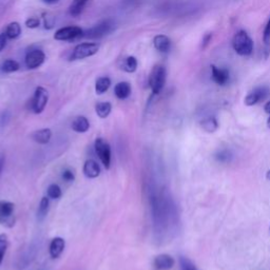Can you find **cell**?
Here are the masks:
<instances>
[{"mask_svg": "<svg viewBox=\"0 0 270 270\" xmlns=\"http://www.w3.org/2000/svg\"><path fill=\"white\" fill-rule=\"evenodd\" d=\"M234 51L241 56H249L253 51V42L245 31H238L232 39Z\"/></svg>", "mask_w": 270, "mask_h": 270, "instance_id": "obj_1", "label": "cell"}, {"mask_svg": "<svg viewBox=\"0 0 270 270\" xmlns=\"http://www.w3.org/2000/svg\"><path fill=\"white\" fill-rule=\"evenodd\" d=\"M166 69L162 65H156L152 68L149 75V86L153 94H159L166 84Z\"/></svg>", "mask_w": 270, "mask_h": 270, "instance_id": "obj_2", "label": "cell"}, {"mask_svg": "<svg viewBox=\"0 0 270 270\" xmlns=\"http://www.w3.org/2000/svg\"><path fill=\"white\" fill-rule=\"evenodd\" d=\"M99 50V45L95 43H84L77 45L70 56V61H81V59H85L88 57H91L95 55Z\"/></svg>", "mask_w": 270, "mask_h": 270, "instance_id": "obj_3", "label": "cell"}, {"mask_svg": "<svg viewBox=\"0 0 270 270\" xmlns=\"http://www.w3.org/2000/svg\"><path fill=\"white\" fill-rule=\"evenodd\" d=\"M49 102V92L44 87H37L34 95L30 101V108L35 114H41Z\"/></svg>", "mask_w": 270, "mask_h": 270, "instance_id": "obj_4", "label": "cell"}, {"mask_svg": "<svg viewBox=\"0 0 270 270\" xmlns=\"http://www.w3.org/2000/svg\"><path fill=\"white\" fill-rule=\"evenodd\" d=\"M113 28H114L113 22L110 21V19H107V21H104L103 23L98 24V25L94 26L93 28L87 30V31H84L83 37H86L89 39L102 38L105 35H108L109 33H111Z\"/></svg>", "mask_w": 270, "mask_h": 270, "instance_id": "obj_5", "label": "cell"}, {"mask_svg": "<svg viewBox=\"0 0 270 270\" xmlns=\"http://www.w3.org/2000/svg\"><path fill=\"white\" fill-rule=\"evenodd\" d=\"M94 148L97 156L102 161L105 168L109 169L110 165H111V147H110L109 143L106 139L98 137L94 143Z\"/></svg>", "mask_w": 270, "mask_h": 270, "instance_id": "obj_6", "label": "cell"}, {"mask_svg": "<svg viewBox=\"0 0 270 270\" xmlns=\"http://www.w3.org/2000/svg\"><path fill=\"white\" fill-rule=\"evenodd\" d=\"M84 30L77 26H69L65 28H61L55 32L54 38L56 41L61 42H69L74 41L79 37H83Z\"/></svg>", "mask_w": 270, "mask_h": 270, "instance_id": "obj_7", "label": "cell"}, {"mask_svg": "<svg viewBox=\"0 0 270 270\" xmlns=\"http://www.w3.org/2000/svg\"><path fill=\"white\" fill-rule=\"evenodd\" d=\"M45 61H46V54L44 51H42V50H39V49L30 50L25 58V63H26L27 68L31 70H35L39 68L45 63Z\"/></svg>", "mask_w": 270, "mask_h": 270, "instance_id": "obj_8", "label": "cell"}, {"mask_svg": "<svg viewBox=\"0 0 270 270\" xmlns=\"http://www.w3.org/2000/svg\"><path fill=\"white\" fill-rule=\"evenodd\" d=\"M269 93V90L265 87L256 88L253 90L252 92H250L246 97H245V105L246 106H253L256 105L258 102L263 101L266 98V96Z\"/></svg>", "mask_w": 270, "mask_h": 270, "instance_id": "obj_9", "label": "cell"}, {"mask_svg": "<svg viewBox=\"0 0 270 270\" xmlns=\"http://www.w3.org/2000/svg\"><path fill=\"white\" fill-rule=\"evenodd\" d=\"M174 266V259L171 255L163 253L157 255L153 261L154 270H169Z\"/></svg>", "mask_w": 270, "mask_h": 270, "instance_id": "obj_10", "label": "cell"}, {"mask_svg": "<svg viewBox=\"0 0 270 270\" xmlns=\"http://www.w3.org/2000/svg\"><path fill=\"white\" fill-rule=\"evenodd\" d=\"M211 75L213 82L216 85L224 86L229 81V71L227 69H219L216 66H211Z\"/></svg>", "mask_w": 270, "mask_h": 270, "instance_id": "obj_11", "label": "cell"}, {"mask_svg": "<svg viewBox=\"0 0 270 270\" xmlns=\"http://www.w3.org/2000/svg\"><path fill=\"white\" fill-rule=\"evenodd\" d=\"M65 247H66V242L63 237H59V236L54 237L49 247L50 255H51V257L53 258L59 257L64 252Z\"/></svg>", "mask_w": 270, "mask_h": 270, "instance_id": "obj_12", "label": "cell"}, {"mask_svg": "<svg viewBox=\"0 0 270 270\" xmlns=\"http://www.w3.org/2000/svg\"><path fill=\"white\" fill-rule=\"evenodd\" d=\"M153 45L158 52L167 53L170 50V47H171V42H170L168 36L159 34L153 38Z\"/></svg>", "mask_w": 270, "mask_h": 270, "instance_id": "obj_13", "label": "cell"}, {"mask_svg": "<svg viewBox=\"0 0 270 270\" xmlns=\"http://www.w3.org/2000/svg\"><path fill=\"white\" fill-rule=\"evenodd\" d=\"M84 174L89 178H96L101 174V168L94 159H88L84 165Z\"/></svg>", "mask_w": 270, "mask_h": 270, "instance_id": "obj_14", "label": "cell"}, {"mask_svg": "<svg viewBox=\"0 0 270 270\" xmlns=\"http://www.w3.org/2000/svg\"><path fill=\"white\" fill-rule=\"evenodd\" d=\"M51 137H52V131L48 128L37 130V131H35L32 134V138L34 139V142L42 144V145L49 144L50 141H51Z\"/></svg>", "mask_w": 270, "mask_h": 270, "instance_id": "obj_15", "label": "cell"}, {"mask_svg": "<svg viewBox=\"0 0 270 270\" xmlns=\"http://www.w3.org/2000/svg\"><path fill=\"white\" fill-rule=\"evenodd\" d=\"M131 85L127 82H121L114 87V94L118 99H127L131 94Z\"/></svg>", "mask_w": 270, "mask_h": 270, "instance_id": "obj_16", "label": "cell"}, {"mask_svg": "<svg viewBox=\"0 0 270 270\" xmlns=\"http://www.w3.org/2000/svg\"><path fill=\"white\" fill-rule=\"evenodd\" d=\"M72 129L77 133H86L90 129V123L85 116H77L72 122Z\"/></svg>", "mask_w": 270, "mask_h": 270, "instance_id": "obj_17", "label": "cell"}, {"mask_svg": "<svg viewBox=\"0 0 270 270\" xmlns=\"http://www.w3.org/2000/svg\"><path fill=\"white\" fill-rule=\"evenodd\" d=\"M88 3H89V0H73L72 4L70 5V8H69L70 15L73 17H77L81 15Z\"/></svg>", "mask_w": 270, "mask_h": 270, "instance_id": "obj_18", "label": "cell"}, {"mask_svg": "<svg viewBox=\"0 0 270 270\" xmlns=\"http://www.w3.org/2000/svg\"><path fill=\"white\" fill-rule=\"evenodd\" d=\"M137 59L134 56H128L122 61L121 69L127 73H134L137 70Z\"/></svg>", "mask_w": 270, "mask_h": 270, "instance_id": "obj_19", "label": "cell"}, {"mask_svg": "<svg viewBox=\"0 0 270 270\" xmlns=\"http://www.w3.org/2000/svg\"><path fill=\"white\" fill-rule=\"evenodd\" d=\"M5 33L9 39H16L22 35V27L18 23L13 22L7 26Z\"/></svg>", "mask_w": 270, "mask_h": 270, "instance_id": "obj_20", "label": "cell"}, {"mask_svg": "<svg viewBox=\"0 0 270 270\" xmlns=\"http://www.w3.org/2000/svg\"><path fill=\"white\" fill-rule=\"evenodd\" d=\"M110 86H111V79L107 76L99 77L95 83V92L99 95L104 94L108 91Z\"/></svg>", "mask_w": 270, "mask_h": 270, "instance_id": "obj_21", "label": "cell"}, {"mask_svg": "<svg viewBox=\"0 0 270 270\" xmlns=\"http://www.w3.org/2000/svg\"><path fill=\"white\" fill-rule=\"evenodd\" d=\"M95 111L101 118H107L112 111V105L108 102L97 103L95 106Z\"/></svg>", "mask_w": 270, "mask_h": 270, "instance_id": "obj_22", "label": "cell"}, {"mask_svg": "<svg viewBox=\"0 0 270 270\" xmlns=\"http://www.w3.org/2000/svg\"><path fill=\"white\" fill-rule=\"evenodd\" d=\"M19 69H21V65L14 59H6L2 65V71L4 73H13L18 71Z\"/></svg>", "mask_w": 270, "mask_h": 270, "instance_id": "obj_23", "label": "cell"}, {"mask_svg": "<svg viewBox=\"0 0 270 270\" xmlns=\"http://www.w3.org/2000/svg\"><path fill=\"white\" fill-rule=\"evenodd\" d=\"M202 128L207 132H214L218 128V124L214 117H208L202 122Z\"/></svg>", "mask_w": 270, "mask_h": 270, "instance_id": "obj_24", "label": "cell"}, {"mask_svg": "<svg viewBox=\"0 0 270 270\" xmlns=\"http://www.w3.org/2000/svg\"><path fill=\"white\" fill-rule=\"evenodd\" d=\"M49 207H50V201L49 197H43L41 204H39V208H38V218L43 219L44 217H46V215L48 214L49 211Z\"/></svg>", "mask_w": 270, "mask_h": 270, "instance_id": "obj_25", "label": "cell"}, {"mask_svg": "<svg viewBox=\"0 0 270 270\" xmlns=\"http://www.w3.org/2000/svg\"><path fill=\"white\" fill-rule=\"evenodd\" d=\"M15 205L11 202L0 201V215H10L14 214Z\"/></svg>", "mask_w": 270, "mask_h": 270, "instance_id": "obj_26", "label": "cell"}, {"mask_svg": "<svg viewBox=\"0 0 270 270\" xmlns=\"http://www.w3.org/2000/svg\"><path fill=\"white\" fill-rule=\"evenodd\" d=\"M8 246H9V239H8L7 234L5 233L0 234V265H2L5 258Z\"/></svg>", "mask_w": 270, "mask_h": 270, "instance_id": "obj_27", "label": "cell"}, {"mask_svg": "<svg viewBox=\"0 0 270 270\" xmlns=\"http://www.w3.org/2000/svg\"><path fill=\"white\" fill-rule=\"evenodd\" d=\"M62 195H63V191L58 185L52 184L48 187V196L50 198L57 199L59 197H62Z\"/></svg>", "mask_w": 270, "mask_h": 270, "instance_id": "obj_28", "label": "cell"}, {"mask_svg": "<svg viewBox=\"0 0 270 270\" xmlns=\"http://www.w3.org/2000/svg\"><path fill=\"white\" fill-rule=\"evenodd\" d=\"M16 223V217L14 214L0 215V224L8 228H12Z\"/></svg>", "mask_w": 270, "mask_h": 270, "instance_id": "obj_29", "label": "cell"}, {"mask_svg": "<svg viewBox=\"0 0 270 270\" xmlns=\"http://www.w3.org/2000/svg\"><path fill=\"white\" fill-rule=\"evenodd\" d=\"M179 265H181V270H197L193 263L184 256H181V258H179Z\"/></svg>", "mask_w": 270, "mask_h": 270, "instance_id": "obj_30", "label": "cell"}, {"mask_svg": "<svg viewBox=\"0 0 270 270\" xmlns=\"http://www.w3.org/2000/svg\"><path fill=\"white\" fill-rule=\"evenodd\" d=\"M41 25V21L36 17H30L29 19L26 21V26L30 29H36Z\"/></svg>", "mask_w": 270, "mask_h": 270, "instance_id": "obj_31", "label": "cell"}, {"mask_svg": "<svg viewBox=\"0 0 270 270\" xmlns=\"http://www.w3.org/2000/svg\"><path fill=\"white\" fill-rule=\"evenodd\" d=\"M63 178H64V181H66V182H73L74 178H75V174L71 169H66L65 171L63 172Z\"/></svg>", "mask_w": 270, "mask_h": 270, "instance_id": "obj_32", "label": "cell"}, {"mask_svg": "<svg viewBox=\"0 0 270 270\" xmlns=\"http://www.w3.org/2000/svg\"><path fill=\"white\" fill-rule=\"evenodd\" d=\"M263 41L265 44L270 43V19L268 21L266 28L264 30V35H263Z\"/></svg>", "mask_w": 270, "mask_h": 270, "instance_id": "obj_33", "label": "cell"}, {"mask_svg": "<svg viewBox=\"0 0 270 270\" xmlns=\"http://www.w3.org/2000/svg\"><path fill=\"white\" fill-rule=\"evenodd\" d=\"M211 38H212V34L211 33H207L204 37H203V42H202V49L205 50L208 45L210 44V42H211Z\"/></svg>", "mask_w": 270, "mask_h": 270, "instance_id": "obj_34", "label": "cell"}, {"mask_svg": "<svg viewBox=\"0 0 270 270\" xmlns=\"http://www.w3.org/2000/svg\"><path fill=\"white\" fill-rule=\"evenodd\" d=\"M8 36L6 35V33H2L0 34V52L3 51V50L6 48L7 46V43H8Z\"/></svg>", "mask_w": 270, "mask_h": 270, "instance_id": "obj_35", "label": "cell"}, {"mask_svg": "<svg viewBox=\"0 0 270 270\" xmlns=\"http://www.w3.org/2000/svg\"><path fill=\"white\" fill-rule=\"evenodd\" d=\"M227 156L228 155H227L226 152H219V156L217 158L219 159V161H224V159H227L228 158Z\"/></svg>", "mask_w": 270, "mask_h": 270, "instance_id": "obj_36", "label": "cell"}, {"mask_svg": "<svg viewBox=\"0 0 270 270\" xmlns=\"http://www.w3.org/2000/svg\"><path fill=\"white\" fill-rule=\"evenodd\" d=\"M5 166V157H0V173H2Z\"/></svg>", "mask_w": 270, "mask_h": 270, "instance_id": "obj_37", "label": "cell"}, {"mask_svg": "<svg viewBox=\"0 0 270 270\" xmlns=\"http://www.w3.org/2000/svg\"><path fill=\"white\" fill-rule=\"evenodd\" d=\"M264 110H265V112H266V113L270 114V102H268V103L265 105Z\"/></svg>", "mask_w": 270, "mask_h": 270, "instance_id": "obj_38", "label": "cell"}, {"mask_svg": "<svg viewBox=\"0 0 270 270\" xmlns=\"http://www.w3.org/2000/svg\"><path fill=\"white\" fill-rule=\"evenodd\" d=\"M43 2L46 4H55L58 2V0H43Z\"/></svg>", "mask_w": 270, "mask_h": 270, "instance_id": "obj_39", "label": "cell"}, {"mask_svg": "<svg viewBox=\"0 0 270 270\" xmlns=\"http://www.w3.org/2000/svg\"><path fill=\"white\" fill-rule=\"evenodd\" d=\"M266 177H267V179H269V181H270V170H269V171L267 172V174H266Z\"/></svg>", "mask_w": 270, "mask_h": 270, "instance_id": "obj_40", "label": "cell"}, {"mask_svg": "<svg viewBox=\"0 0 270 270\" xmlns=\"http://www.w3.org/2000/svg\"><path fill=\"white\" fill-rule=\"evenodd\" d=\"M267 126H268V128L270 129V117L268 118V121H267Z\"/></svg>", "mask_w": 270, "mask_h": 270, "instance_id": "obj_41", "label": "cell"}]
</instances>
